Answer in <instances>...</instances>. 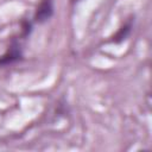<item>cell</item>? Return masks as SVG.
I'll return each instance as SVG.
<instances>
[{"mask_svg": "<svg viewBox=\"0 0 152 152\" xmlns=\"http://www.w3.org/2000/svg\"><path fill=\"white\" fill-rule=\"evenodd\" d=\"M53 14V5L52 0H42L39 6L37 7L36 14H34V20L38 23H44L51 18Z\"/></svg>", "mask_w": 152, "mask_h": 152, "instance_id": "6da1fadb", "label": "cell"}, {"mask_svg": "<svg viewBox=\"0 0 152 152\" xmlns=\"http://www.w3.org/2000/svg\"><path fill=\"white\" fill-rule=\"evenodd\" d=\"M21 57V52H20V49L17 44H13L8 51L0 57V65H7V64H11L18 59H20Z\"/></svg>", "mask_w": 152, "mask_h": 152, "instance_id": "7a4b0ae2", "label": "cell"}]
</instances>
